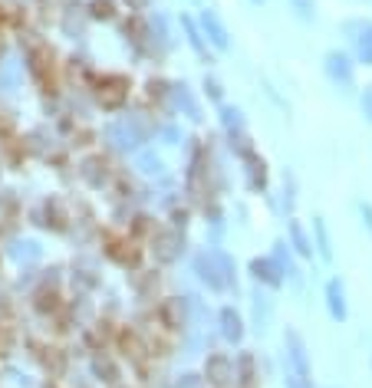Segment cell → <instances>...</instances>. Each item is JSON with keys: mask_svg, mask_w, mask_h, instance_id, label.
I'll use <instances>...</instances> for the list:
<instances>
[{"mask_svg": "<svg viewBox=\"0 0 372 388\" xmlns=\"http://www.w3.org/2000/svg\"><path fill=\"white\" fill-rule=\"evenodd\" d=\"M286 349H290V362H293V372L310 379V362H306V349H303V339L296 332H286Z\"/></svg>", "mask_w": 372, "mask_h": 388, "instance_id": "1", "label": "cell"}, {"mask_svg": "<svg viewBox=\"0 0 372 388\" xmlns=\"http://www.w3.org/2000/svg\"><path fill=\"white\" fill-rule=\"evenodd\" d=\"M250 270H254V276H257V280H264V283H270V286H280L284 283V266L277 264V260H254V264H250Z\"/></svg>", "mask_w": 372, "mask_h": 388, "instance_id": "2", "label": "cell"}, {"mask_svg": "<svg viewBox=\"0 0 372 388\" xmlns=\"http://www.w3.org/2000/svg\"><path fill=\"white\" fill-rule=\"evenodd\" d=\"M194 266H198L201 280H204L208 286H214V290H221V286L228 283V280H224V276L218 274V260H214V254H211V257H208V254H201V257H198V264H194Z\"/></svg>", "mask_w": 372, "mask_h": 388, "instance_id": "3", "label": "cell"}, {"mask_svg": "<svg viewBox=\"0 0 372 388\" xmlns=\"http://www.w3.org/2000/svg\"><path fill=\"white\" fill-rule=\"evenodd\" d=\"M208 379L214 382V385H228V382L234 379L228 355H211V359H208Z\"/></svg>", "mask_w": 372, "mask_h": 388, "instance_id": "4", "label": "cell"}, {"mask_svg": "<svg viewBox=\"0 0 372 388\" xmlns=\"http://www.w3.org/2000/svg\"><path fill=\"white\" fill-rule=\"evenodd\" d=\"M326 69H330V76L339 79V83H349L353 79V66H349V59L343 53H330L326 57Z\"/></svg>", "mask_w": 372, "mask_h": 388, "instance_id": "5", "label": "cell"}, {"mask_svg": "<svg viewBox=\"0 0 372 388\" xmlns=\"http://www.w3.org/2000/svg\"><path fill=\"white\" fill-rule=\"evenodd\" d=\"M109 135L115 139V145L119 148H129V145H135V142H142V135H139V129H135V122L129 125V122H122V125H112L109 129Z\"/></svg>", "mask_w": 372, "mask_h": 388, "instance_id": "6", "label": "cell"}, {"mask_svg": "<svg viewBox=\"0 0 372 388\" xmlns=\"http://www.w3.org/2000/svg\"><path fill=\"white\" fill-rule=\"evenodd\" d=\"M326 300H330L333 319H346V303H343V286H339V280H330V286H326Z\"/></svg>", "mask_w": 372, "mask_h": 388, "instance_id": "7", "label": "cell"}, {"mask_svg": "<svg viewBox=\"0 0 372 388\" xmlns=\"http://www.w3.org/2000/svg\"><path fill=\"white\" fill-rule=\"evenodd\" d=\"M221 322H224V336H228L231 342H240V336H244V326H240V316L234 310H224L221 312Z\"/></svg>", "mask_w": 372, "mask_h": 388, "instance_id": "8", "label": "cell"}, {"mask_svg": "<svg viewBox=\"0 0 372 388\" xmlns=\"http://www.w3.org/2000/svg\"><path fill=\"white\" fill-rule=\"evenodd\" d=\"M204 30H208V37L214 40V47H221V49H228V33H224V27L218 23V17L214 13H204Z\"/></svg>", "mask_w": 372, "mask_h": 388, "instance_id": "9", "label": "cell"}, {"mask_svg": "<svg viewBox=\"0 0 372 388\" xmlns=\"http://www.w3.org/2000/svg\"><path fill=\"white\" fill-rule=\"evenodd\" d=\"M290 237H293V247H296V254H303V257H313V244L306 240L303 228H300V221H290Z\"/></svg>", "mask_w": 372, "mask_h": 388, "instance_id": "10", "label": "cell"}, {"mask_svg": "<svg viewBox=\"0 0 372 388\" xmlns=\"http://www.w3.org/2000/svg\"><path fill=\"white\" fill-rule=\"evenodd\" d=\"M359 59L372 66V27H366L363 37H359Z\"/></svg>", "mask_w": 372, "mask_h": 388, "instance_id": "11", "label": "cell"}, {"mask_svg": "<svg viewBox=\"0 0 372 388\" xmlns=\"http://www.w3.org/2000/svg\"><path fill=\"white\" fill-rule=\"evenodd\" d=\"M313 228H316V237H320V254H323V260H330V257H333V250H330V240H326L323 221H313Z\"/></svg>", "mask_w": 372, "mask_h": 388, "instance_id": "12", "label": "cell"}, {"mask_svg": "<svg viewBox=\"0 0 372 388\" xmlns=\"http://www.w3.org/2000/svg\"><path fill=\"white\" fill-rule=\"evenodd\" d=\"M158 244H162V250H158V257H162V260H172V257H175V250H172V244H175V234H162V237H158Z\"/></svg>", "mask_w": 372, "mask_h": 388, "instance_id": "13", "label": "cell"}, {"mask_svg": "<svg viewBox=\"0 0 372 388\" xmlns=\"http://www.w3.org/2000/svg\"><path fill=\"white\" fill-rule=\"evenodd\" d=\"M286 388H310V379L296 375V372H286Z\"/></svg>", "mask_w": 372, "mask_h": 388, "instance_id": "14", "label": "cell"}, {"mask_svg": "<svg viewBox=\"0 0 372 388\" xmlns=\"http://www.w3.org/2000/svg\"><path fill=\"white\" fill-rule=\"evenodd\" d=\"M363 115L372 122V89H366V93H363Z\"/></svg>", "mask_w": 372, "mask_h": 388, "instance_id": "15", "label": "cell"}, {"mask_svg": "<svg viewBox=\"0 0 372 388\" xmlns=\"http://www.w3.org/2000/svg\"><path fill=\"white\" fill-rule=\"evenodd\" d=\"M162 168V161L158 158H152V155H149V158H142V171H149V175H152V171H158Z\"/></svg>", "mask_w": 372, "mask_h": 388, "instance_id": "16", "label": "cell"}, {"mask_svg": "<svg viewBox=\"0 0 372 388\" xmlns=\"http://www.w3.org/2000/svg\"><path fill=\"white\" fill-rule=\"evenodd\" d=\"M129 4H132V7H145V4H149V0H129Z\"/></svg>", "mask_w": 372, "mask_h": 388, "instance_id": "17", "label": "cell"}]
</instances>
